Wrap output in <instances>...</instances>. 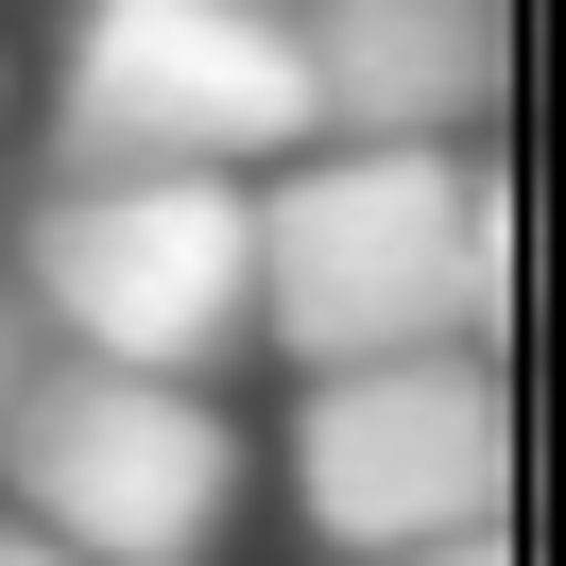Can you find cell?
Listing matches in <instances>:
<instances>
[{"label": "cell", "instance_id": "cell-1", "mask_svg": "<svg viewBox=\"0 0 566 566\" xmlns=\"http://www.w3.org/2000/svg\"><path fill=\"white\" fill-rule=\"evenodd\" d=\"M515 326V189L481 138H310L258 172V344L412 360Z\"/></svg>", "mask_w": 566, "mask_h": 566}, {"label": "cell", "instance_id": "cell-2", "mask_svg": "<svg viewBox=\"0 0 566 566\" xmlns=\"http://www.w3.org/2000/svg\"><path fill=\"white\" fill-rule=\"evenodd\" d=\"M18 310L70 360H138V378H223L258 344V172H189V155H52L18 207Z\"/></svg>", "mask_w": 566, "mask_h": 566}, {"label": "cell", "instance_id": "cell-3", "mask_svg": "<svg viewBox=\"0 0 566 566\" xmlns=\"http://www.w3.org/2000/svg\"><path fill=\"white\" fill-rule=\"evenodd\" d=\"M241 412L207 378H138V360H35L0 412V515H35L86 566H207L241 532Z\"/></svg>", "mask_w": 566, "mask_h": 566}, {"label": "cell", "instance_id": "cell-4", "mask_svg": "<svg viewBox=\"0 0 566 566\" xmlns=\"http://www.w3.org/2000/svg\"><path fill=\"white\" fill-rule=\"evenodd\" d=\"M292 515L344 566L515 532V378H497V344L310 360V395H292Z\"/></svg>", "mask_w": 566, "mask_h": 566}, {"label": "cell", "instance_id": "cell-5", "mask_svg": "<svg viewBox=\"0 0 566 566\" xmlns=\"http://www.w3.org/2000/svg\"><path fill=\"white\" fill-rule=\"evenodd\" d=\"M52 155H189V172H275L310 155V52L292 0H86Z\"/></svg>", "mask_w": 566, "mask_h": 566}, {"label": "cell", "instance_id": "cell-6", "mask_svg": "<svg viewBox=\"0 0 566 566\" xmlns=\"http://www.w3.org/2000/svg\"><path fill=\"white\" fill-rule=\"evenodd\" d=\"M310 138H481L497 120V0H292Z\"/></svg>", "mask_w": 566, "mask_h": 566}, {"label": "cell", "instance_id": "cell-7", "mask_svg": "<svg viewBox=\"0 0 566 566\" xmlns=\"http://www.w3.org/2000/svg\"><path fill=\"white\" fill-rule=\"evenodd\" d=\"M35 360H52V326L18 310V275H0V412H18V378H35Z\"/></svg>", "mask_w": 566, "mask_h": 566}, {"label": "cell", "instance_id": "cell-8", "mask_svg": "<svg viewBox=\"0 0 566 566\" xmlns=\"http://www.w3.org/2000/svg\"><path fill=\"white\" fill-rule=\"evenodd\" d=\"M395 566H515V532H447V549H395Z\"/></svg>", "mask_w": 566, "mask_h": 566}, {"label": "cell", "instance_id": "cell-9", "mask_svg": "<svg viewBox=\"0 0 566 566\" xmlns=\"http://www.w3.org/2000/svg\"><path fill=\"white\" fill-rule=\"evenodd\" d=\"M0 566H86V549H52L35 515H0Z\"/></svg>", "mask_w": 566, "mask_h": 566}]
</instances>
